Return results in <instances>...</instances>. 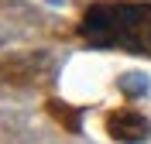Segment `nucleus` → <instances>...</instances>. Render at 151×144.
<instances>
[{"label":"nucleus","mask_w":151,"mask_h":144,"mask_svg":"<svg viewBox=\"0 0 151 144\" xmlns=\"http://www.w3.org/2000/svg\"><path fill=\"white\" fill-rule=\"evenodd\" d=\"M79 31L86 41L106 48H144L151 45V4H93L86 7Z\"/></svg>","instance_id":"1"},{"label":"nucleus","mask_w":151,"mask_h":144,"mask_svg":"<svg viewBox=\"0 0 151 144\" xmlns=\"http://www.w3.org/2000/svg\"><path fill=\"white\" fill-rule=\"evenodd\" d=\"M106 134L113 141H120V144H141V141H148L151 124H148V117L137 113V110H113L106 117Z\"/></svg>","instance_id":"2"},{"label":"nucleus","mask_w":151,"mask_h":144,"mask_svg":"<svg viewBox=\"0 0 151 144\" xmlns=\"http://www.w3.org/2000/svg\"><path fill=\"white\" fill-rule=\"evenodd\" d=\"M45 110L52 117H55L62 127H69V130H83V124H79V110H72L69 103H58V100H48L45 103Z\"/></svg>","instance_id":"3"}]
</instances>
